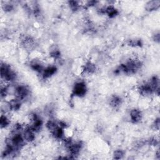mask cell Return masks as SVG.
<instances>
[{
    "label": "cell",
    "mask_w": 160,
    "mask_h": 160,
    "mask_svg": "<svg viewBox=\"0 0 160 160\" xmlns=\"http://www.w3.org/2000/svg\"><path fill=\"white\" fill-rule=\"evenodd\" d=\"M1 78L5 81H14L17 78V74L15 71L11 69L7 64H2L1 68Z\"/></svg>",
    "instance_id": "cell-1"
},
{
    "label": "cell",
    "mask_w": 160,
    "mask_h": 160,
    "mask_svg": "<svg viewBox=\"0 0 160 160\" xmlns=\"http://www.w3.org/2000/svg\"><path fill=\"white\" fill-rule=\"evenodd\" d=\"M87 91V84L84 81L77 82L74 85L73 89V94L75 96L83 97L86 95Z\"/></svg>",
    "instance_id": "cell-2"
},
{
    "label": "cell",
    "mask_w": 160,
    "mask_h": 160,
    "mask_svg": "<svg viewBox=\"0 0 160 160\" xmlns=\"http://www.w3.org/2000/svg\"><path fill=\"white\" fill-rule=\"evenodd\" d=\"M30 90L25 85H19L15 87V98L23 101L30 95Z\"/></svg>",
    "instance_id": "cell-3"
},
{
    "label": "cell",
    "mask_w": 160,
    "mask_h": 160,
    "mask_svg": "<svg viewBox=\"0 0 160 160\" xmlns=\"http://www.w3.org/2000/svg\"><path fill=\"white\" fill-rule=\"evenodd\" d=\"M130 120L133 123H138L142 119L143 115L139 109H133L130 111L129 114Z\"/></svg>",
    "instance_id": "cell-4"
},
{
    "label": "cell",
    "mask_w": 160,
    "mask_h": 160,
    "mask_svg": "<svg viewBox=\"0 0 160 160\" xmlns=\"http://www.w3.org/2000/svg\"><path fill=\"white\" fill-rule=\"evenodd\" d=\"M57 71V68L54 66H48L47 67H44L41 74L42 77L44 79H48L56 73Z\"/></svg>",
    "instance_id": "cell-5"
},
{
    "label": "cell",
    "mask_w": 160,
    "mask_h": 160,
    "mask_svg": "<svg viewBox=\"0 0 160 160\" xmlns=\"http://www.w3.org/2000/svg\"><path fill=\"white\" fill-rule=\"evenodd\" d=\"M8 103H9V108H10L11 110L18 111L20 109L21 106L22 101H21L20 100H19L16 98H15L9 101H8Z\"/></svg>",
    "instance_id": "cell-6"
},
{
    "label": "cell",
    "mask_w": 160,
    "mask_h": 160,
    "mask_svg": "<svg viewBox=\"0 0 160 160\" xmlns=\"http://www.w3.org/2000/svg\"><path fill=\"white\" fill-rule=\"evenodd\" d=\"M51 133L53 136L56 139H63L64 138V128L60 127L59 125Z\"/></svg>",
    "instance_id": "cell-7"
},
{
    "label": "cell",
    "mask_w": 160,
    "mask_h": 160,
    "mask_svg": "<svg viewBox=\"0 0 160 160\" xmlns=\"http://www.w3.org/2000/svg\"><path fill=\"white\" fill-rule=\"evenodd\" d=\"M160 2L159 1H151L149 2L146 5V9L149 11H155L159 8Z\"/></svg>",
    "instance_id": "cell-8"
},
{
    "label": "cell",
    "mask_w": 160,
    "mask_h": 160,
    "mask_svg": "<svg viewBox=\"0 0 160 160\" xmlns=\"http://www.w3.org/2000/svg\"><path fill=\"white\" fill-rule=\"evenodd\" d=\"M96 70L95 64H94L91 62H88L84 65V71L86 73L88 74H92L93 73H95Z\"/></svg>",
    "instance_id": "cell-9"
},
{
    "label": "cell",
    "mask_w": 160,
    "mask_h": 160,
    "mask_svg": "<svg viewBox=\"0 0 160 160\" xmlns=\"http://www.w3.org/2000/svg\"><path fill=\"white\" fill-rule=\"evenodd\" d=\"M30 67L31 68V69L34 71H35L37 73H42L44 67L43 66V64L41 63H39V62H37V61H35V62H33Z\"/></svg>",
    "instance_id": "cell-10"
},
{
    "label": "cell",
    "mask_w": 160,
    "mask_h": 160,
    "mask_svg": "<svg viewBox=\"0 0 160 160\" xmlns=\"http://www.w3.org/2000/svg\"><path fill=\"white\" fill-rule=\"evenodd\" d=\"M121 103H122L121 98L119 96H115L111 98L109 104L112 107L116 108L119 107L121 105Z\"/></svg>",
    "instance_id": "cell-11"
},
{
    "label": "cell",
    "mask_w": 160,
    "mask_h": 160,
    "mask_svg": "<svg viewBox=\"0 0 160 160\" xmlns=\"http://www.w3.org/2000/svg\"><path fill=\"white\" fill-rule=\"evenodd\" d=\"M9 123H10V121H9V118L5 115H2L1 116V118H0V126H1V128L3 129L6 128L9 126Z\"/></svg>",
    "instance_id": "cell-12"
},
{
    "label": "cell",
    "mask_w": 160,
    "mask_h": 160,
    "mask_svg": "<svg viewBox=\"0 0 160 160\" xmlns=\"http://www.w3.org/2000/svg\"><path fill=\"white\" fill-rule=\"evenodd\" d=\"M68 5L70 6V8H71V10L76 11L80 9V2H76V1H70L68 2Z\"/></svg>",
    "instance_id": "cell-13"
},
{
    "label": "cell",
    "mask_w": 160,
    "mask_h": 160,
    "mask_svg": "<svg viewBox=\"0 0 160 160\" xmlns=\"http://www.w3.org/2000/svg\"><path fill=\"white\" fill-rule=\"evenodd\" d=\"M124 155H125V152L122 149H117L116 150V151H115L113 153L114 158L116 159H119L123 158Z\"/></svg>",
    "instance_id": "cell-14"
},
{
    "label": "cell",
    "mask_w": 160,
    "mask_h": 160,
    "mask_svg": "<svg viewBox=\"0 0 160 160\" xmlns=\"http://www.w3.org/2000/svg\"><path fill=\"white\" fill-rule=\"evenodd\" d=\"M129 44L130 46H140L142 45V41L140 40H131L129 41Z\"/></svg>",
    "instance_id": "cell-15"
},
{
    "label": "cell",
    "mask_w": 160,
    "mask_h": 160,
    "mask_svg": "<svg viewBox=\"0 0 160 160\" xmlns=\"http://www.w3.org/2000/svg\"><path fill=\"white\" fill-rule=\"evenodd\" d=\"M51 56L54 59H58L60 57V52L57 50H54L51 52Z\"/></svg>",
    "instance_id": "cell-16"
},
{
    "label": "cell",
    "mask_w": 160,
    "mask_h": 160,
    "mask_svg": "<svg viewBox=\"0 0 160 160\" xmlns=\"http://www.w3.org/2000/svg\"><path fill=\"white\" fill-rule=\"evenodd\" d=\"M13 9V5L11 3H6L4 5V9L6 11H11Z\"/></svg>",
    "instance_id": "cell-17"
},
{
    "label": "cell",
    "mask_w": 160,
    "mask_h": 160,
    "mask_svg": "<svg viewBox=\"0 0 160 160\" xmlns=\"http://www.w3.org/2000/svg\"><path fill=\"white\" fill-rule=\"evenodd\" d=\"M159 125H160V123H159V118H158L154 121V123L153 124V128L155 129L159 130Z\"/></svg>",
    "instance_id": "cell-18"
}]
</instances>
